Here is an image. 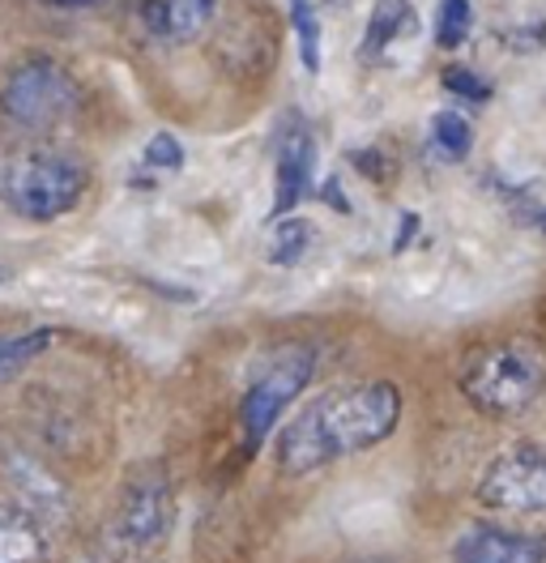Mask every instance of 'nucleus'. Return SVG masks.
I'll use <instances>...</instances> for the list:
<instances>
[{
  "mask_svg": "<svg viewBox=\"0 0 546 563\" xmlns=\"http://www.w3.org/2000/svg\"><path fill=\"white\" fill-rule=\"evenodd\" d=\"M402 419V393L389 380L334 388L316 397L299 419L277 435V465L286 474H312L350 453H363L393 435Z\"/></svg>",
  "mask_w": 546,
  "mask_h": 563,
  "instance_id": "obj_1",
  "label": "nucleus"
},
{
  "mask_svg": "<svg viewBox=\"0 0 546 563\" xmlns=\"http://www.w3.org/2000/svg\"><path fill=\"white\" fill-rule=\"evenodd\" d=\"M56 342L52 329H26V333H0V385L26 372L39 354Z\"/></svg>",
  "mask_w": 546,
  "mask_h": 563,
  "instance_id": "obj_13",
  "label": "nucleus"
},
{
  "mask_svg": "<svg viewBox=\"0 0 546 563\" xmlns=\"http://www.w3.org/2000/svg\"><path fill=\"white\" fill-rule=\"evenodd\" d=\"M444 90L448 95H461V99H474V103L491 99V86L470 69H444Z\"/></svg>",
  "mask_w": 546,
  "mask_h": 563,
  "instance_id": "obj_19",
  "label": "nucleus"
},
{
  "mask_svg": "<svg viewBox=\"0 0 546 563\" xmlns=\"http://www.w3.org/2000/svg\"><path fill=\"white\" fill-rule=\"evenodd\" d=\"M77 103H81V90H77L73 73L47 56H34L22 69H13L0 90V115L18 133H47V129L65 124L77 111Z\"/></svg>",
  "mask_w": 546,
  "mask_h": 563,
  "instance_id": "obj_4",
  "label": "nucleus"
},
{
  "mask_svg": "<svg viewBox=\"0 0 546 563\" xmlns=\"http://www.w3.org/2000/svg\"><path fill=\"white\" fill-rule=\"evenodd\" d=\"M478 499L500 512H546V444H512L478 478Z\"/></svg>",
  "mask_w": 546,
  "mask_h": 563,
  "instance_id": "obj_6",
  "label": "nucleus"
},
{
  "mask_svg": "<svg viewBox=\"0 0 546 563\" xmlns=\"http://www.w3.org/2000/svg\"><path fill=\"white\" fill-rule=\"evenodd\" d=\"M470 0H440L436 4V43L440 47H461L466 35H470Z\"/></svg>",
  "mask_w": 546,
  "mask_h": 563,
  "instance_id": "obj_17",
  "label": "nucleus"
},
{
  "mask_svg": "<svg viewBox=\"0 0 546 563\" xmlns=\"http://www.w3.org/2000/svg\"><path fill=\"white\" fill-rule=\"evenodd\" d=\"M291 22H295V38H299V60L307 73H320V22L312 0H291Z\"/></svg>",
  "mask_w": 546,
  "mask_h": 563,
  "instance_id": "obj_16",
  "label": "nucleus"
},
{
  "mask_svg": "<svg viewBox=\"0 0 546 563\" xmlns=\"http://www.w3.org/2000/svg\"><path fill=\"white\" fill-rule=\"evenodd\" d=\"M312 367H316L312 346H282L261 367V376L252 380V388L243 393V406H239V422H243V435L252 449L270 435L273 422L282 419L286 406L304 393V385L312 380Z\"/></svg>",
  "mask_w": 546,
  "mask_h": 563,
  "instance_id": "obj_5",
  "label": "nucleus"
},
{
  "mask_svg": "<svg viewBox=\"0 0 546 563\" xmlns=\"http://www.w3.org/2000/svg\"><path fill=\"white\" fill-rule=\"evenodd\" d=\"M145 163L159 167V172H179L184 167V145L171 137V133H154L145 145Z\"/></svg>",
  "mask_w": 546,
  "mask_h": 563,
  "instance_id": "obj_18",
  "label": "nucleus"
},
{
  "mask_svg": "<svg viewBox=\"0 0 546 563\" xmlns=\"http://www.w3.org/2000/svg\"><path fill=\"white\" fill-rule=\"evenodd\" d=\"M307 247H312V222L286 218V222L273 227V240H270L273 265H295V261H304Z\"/></svg>",
  "mask_w": 546,
  "mask_h": 563,
  "instance_id": "obj_15",
  "label": "nucleus"
},
{
  "mask_svg": "<svg viewBox=\"0 0 546 563\" xmlns=\"http://www.w3.org/2000/svg\"><path fill=\"white\" fill-rule=\"evenodd\" d=\"M414 26H418V18H414V4H410V0H380L372 9L368 35H363V60L380 56V52H384L389 43H397V38H410Z\"/></svg>",
  "mask_w": 546,
  "mask_h": 563,
  "instance_id": "obj_12",
  "label": "nucleus"
},
{
  "mask_svg": "<svg viewBox=\"0 0 546 563\" xmlns=\"http://www.w3.org/2000/svg\"><path fill=\"white\" fill-rule=\"evenodd\" d=\"M546 388V354L534 342H495L470 354L461 372V393L482 415H521Z\"/></svg>",
  "mask_w": 546,
  "mask_h": 563,
  "instance_id": "obj_3",
  "label": "nucleus"
},
{
  "mask_svg": "<svg viewBox=\"0 0 546 563\" xmlns=\"http://www.w3.org/2000/svg\"><path fill=\"white\" fill-rule=\"evenodd\" d=\"M312 176H316V145L304 124H286L277 133V192H273V213L286 218L312 192Z\"/></svg>",
  "mask_w": 546,
  "mask_h": 563,
  "instance_id": "obj_8",
  "label": "nucleus"
},
{
  "mask_svg": "<svg viewBox=\"0 0 546 563\" xmlns=\"http://www.w3.org/2000/svg\"><path fill=\"white\" fill-rule=\"evenodd\" d=\"M171 526V492L163 478H141L124 492L120 517H116V533L129 547H145L154 538H163V529Z\"/></svg>",
  "mask_w": 546,
  "mask_h": 563,
  "instance_id": "obj_9",
  "label": "nucleus"
},
{
  "mask_svg": "<svg viewBox=\"0 0 546 563\" xmlns=\"http://www.w3.org/2000/svg\"><path fill=\"white\" fill-rule=\"evenodd\" d=\"M452 560L457 563H546V538L521 533V529L474 526L457 538Z\"/></svg>",
  "mask_w": 546,
  "mask_h": 563,
  "instance_id": "obj_7",
  "label": "nucleus"
},
{
  "mask_svg": "<svg viewBox=\"0 0 546 563\" xmlns=\"http://www.w3.org/2000/svg\"><path fill=\"white\" fill-rule=\"evenodd\" d=\"M90 188V167L52 145H18L0 154V206L26 222H56Z\"/></svg>",
  "mask_w": 546,
  "mask_h": 563,
  "instance_id": "obj_2",
  "label": "nucleus"
},
{
  "mask_svg": "<svg viewBox=\"0 0 546 563\" xmlns=\"http://www.w3.org/2000/svg\"><path fill=\"white\" fill-rule=\"evenodd\" d=\"M47 560V533L31 508L4 504L0 508V563H43Z\"/></svg>",
  "mask_w": 546,
  "mask_h": 563,
  "instance_id": "obj_11",
  "label": "nucleus"
},
{
  "mask_svg": "<svg viewBox=\"0 0 546 563\" xmlns=\"http://www.w3.org/2000/svg\"><path fill=\"white\" fill-rule=\"evenodd\" d=\"M214 0H145L141 4V26L159 43H188L209 26Z\"/></svg>",
  "mask_w": 546,
  "mask_h": 563,
  "instance_id": "obj_10",
  "label": "nucleus"
},
{
  "mask_svg": "<svg viewBox=\"0 0 546 563\" xmlns=\"http://www.w3.org/2000/svg\"><path fill=\"white\" fill-rule=\"evenodd\" d=\"M432 141H436V154H444L448 163H461L470 154V145H474V133L457 111H440L432 120Z\"/></svg>",
  "mask_w": 546,
  "mask_h": 563,
  "instance_id": "obj_14",
  "label": "nucleus"
}]
</instances>
